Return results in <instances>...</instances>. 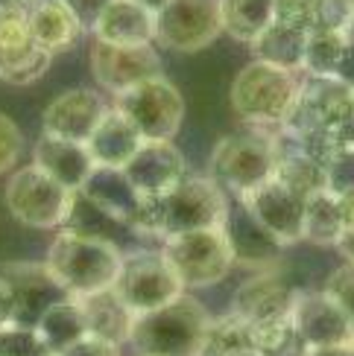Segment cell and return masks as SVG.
<instances>
[{"instance_id": "cell-39", "label": "cell", "mask_w": 354, "mask_h": 356, "mask_svg": "<svg viewBox=\"0 0 354 356\" xmlns=\"http://www.w3.org/2000/svg\"><path fill=\"white\" fill-rule=\"evenodd\" d=\"M21 146H24V138H21L18 123L0 111V175H6L15 164H18Z\"/></svg>"}, {"instance_id": "cell-49", "label": "cell", "mask_w": 354, "mask_h": 356, "mask_svg": "<svg viewBox=\"0 0 354 356\" xmlns=\"http://www.w3.org/2000/svg\"><path fill=\"white\" fill-rule=\"evenodd\" d=\"M135 3H141V6H144V9H150V12H153V15H158V12H161V9H164V6H167V3H170V0H135Z\"/></svg>"}, {"instance_id": "cell-44", "label": "cell", "mask_w": 354, "mask_h": 356, "mask_svg": "<svg viewBox=\"0 0 354 356\" xmlns=\"http://www.w3.org/2000/svg\"><path fill=\"white\" fill-rule=\"evenodd\" d=\"M15 324V292L9 286V280L0 275V330Z\"/></svg>"}, {"instance_id": "cell-41", "label": "cell", "mask_w": 354, "mask_h": 356, "mask_svg": "<svg viewBox=\"0 0 354 356\" xmlns=\"http://www.w3.org/2000/svg\"><path fill=\"white\" fill-rule=\"evenodd\" d=\"M59 356H123V353H121V345L102 342V339H97V336H85L77 345L62 350Z\"/></svg>"}, {"instance_id": "cell-37", "label": "cell", "mask_w": 354, "mask_h": 356, "mask_svg": "<svg viewBox=\"0 0 354 356\" xmlns=\"http://www.w3.org/2000/svg\"><path fill=\"white\" fill-rule=\"evenodd\" d=\"M275 21L302 29V33H314L319 24V0H272Z\"/></svg>"}, {"instance_id": "cell-47", "label": "cell", "mask_w": 354, "mask_h": 356, "mask_svg": "<svg viewBox=\"0 0 354 356\" xmlns=\"http://www.w3.org/2000/svg\"><path fill=\"white\" fill-rule=\"evenodd\" d=\"M299 356H354L351 345H334V348H302Z\"/></svg>"}, {"instance_id": "cell-21", "label": "cell", "mask_w": 354, "mask_h": 356, "mask_svg": "<svg viewBox=\"0 0 354 356\" xmlns=\"http://www.w3.org/2000/svg\"><path fill=\"white\" fill-rule=\"evenodd\" d=\"M33 164L70 193L82 190L97 170V164L85 149V143L53 138V135H41V140L33 149Z\"/></svg>"}, {"instance_id": "cell-51", "label": "cell", "mask_w": 354, "mask_h": 356, "mask_svg": "<svg viewBox=\"0 0 354 356\" xmlns=\"http://www.w3.org/2000/svg\"><path fill=\"white\" fill-rule=\"evenodd\" d=\"M240 356H263V353H258V350H246V353H240Z\"/></svg>"}, {"instance_id": "cell-17", "label": "cell", "mask_w": 354, "mask_h": 356, "mask_svg": "<svg viewBox=\"0 0 354 356\" xmlns=\"http://www.w3.org/2000/svg\"><path fill=\"white\" fill-rule=\"evenodd\" d=\"M293 301H296V289L278 275L275 269L270 272H255L249 280L238 286L231 298V313L243 318L249 327L263 321H275L290 316Z\"/></svg>"}, {"instance_id": "cell-38", "label": "cell", "mask_w": 354, "mask_h": 356, "mask_svg": "<svg viewBox=\"0 0 354 356\" xmlns=\"http://www.w3.org/2000/svg\"><path fill=\"white\" fill-rule=\"evenodd\" d=\"M322 292H325L328 298L346 313V318L354 324V263H343L340 269H334Z\"/></svg>"}, {"instance_id": "cell-11", "label": "cell", "mask_w": 354, "mask_h": 356, "mask_svg": "<svg viewBox=\"0 0 354 356\" xmlns=\"http://www.w3.org/2000/svg\"><path fill=\"white\" fill-rule=\"evenodd\" d=\"M53 56L33 41L26 9L0 6V82L24 88L50 70Z\"/></svg>"}, {"instance_id": "cell-42", "label": "cell", "mask_w": 354, "mask_h": 356, "mask_svg": "<svg viewBox=\"0 0 354 356\" xmlns=\"http://www.w3.org/2000/svg\"><path fill=\"white\" fill-rule=\"evenodd\" d=\"M65 3L70 6V12L77 15L79 24H82L85 29H94L97 18L102 15V9L111 3V0H65Z\"/></svg>"}, {"instance_id": "cell-14", "label": "cell", "mask_w": 354, "mask_h": 356, "mask_svg": "<svg viewBox=\"0 0 354 356\" xmlns=\"http://www.w3.org/2000/svg\"><path fill=\"white\" fill-rule=\"evenodd\" d=\"M290 316L302 348H334L354 342V324L325 292H296Z\"/></svg>"}, {"instance_id": "cell-32", "label": "cell", "mask_w": 354, "mask_h": 356, "mask_svg": "<svg viewBox=\"0 0 354 356\" xmlns=\"http://www.w3.org/2000/svg\"><path fill=\"white\" fill-rule=\"evenodd\" d=\"M62 228L73 231V234H82V236H97V240H106V243H114V245H121L117 243L121 231L132 234L117 219H111L100 204H94L82 190L70 193V204H68V216H65Z\"/></svg>"}, {"instance_id": "cell-24", "label": "cell", "mask_w": 354, "mask_h": 356, "mask_svg": "<svg viewBox=\"0 0 354 356\" xmlns=\"http://www.w3.org/2000/svg\"><path fill=\"white\" fill-rule=\"evenodd\" d=\"M141 143H144V138L138 135V129L114 106H109V111L102 114V120L91 131V138L85 140V149L97 167L123 170L141 149Z\"/></svg>"}, {"instance_id": "cell-46", "label": "cell", "mask_w": 354, "mask_h": 356, "mask_svg": "<svg viewBox=\"0 0 354 356\" xmlns=\"http://www.w3.org/2000/svg\"><path fill=\"white\" fill-rule=\"evenodd\" d=\"M340 213H343V234H354V193L340 196Z\"/></svg>"}, {"instance_id": "cell-28", "label": "cell", "mask_w": 354, "mask_h": 356, "mask_svg": "<svg viewBox=\"0 0 354 356\" xmlns=\"http://www.w3.org/2000/svg\"><path fill=\"white\" fill-rule=\"evenodd\" d=\"M36 330H38V336L44 339V345L53 350V356H59L62 350H68L70 345H77L79 339L88 336L85 316H82L79 301H77V298H62V301L50 304V307L41 313Z\"/></svg>"}, {"instance_id": "cell-2", "label": "cell", "mask_w": 354, "mask_h": 356, "mask_svg": "<svg viewBox=\"0 0 354 356\" xmlns=\"http://www.w3.org/2000/svg\"><path fill=\"white\" fill-rule=\"evenodd\" d=\"M208 321V309L185 292L167 307L138 316L129 345L138 356H202Z\"/></svg>"}, {"instance_id": "cell-26", "label": "cell", "mask_w": 354, "mask_h": 356, "mask_svg": "<svg viewBox=\"0 0 354 356\" xmlns=\"http://www.w3.org/2000/svg\"><path fill=\"white\" fill-rule=\"evenodd\" d=\"M272 140H275L272 178L278 184H284L290 193H296V196H302V199H311L314 193L328 190V167H322L314 158L299 152L282 129L272 135Z\"/></svg>"}, {"instance_id": "cell-19", "label": "cell", "mask_w": 354, "mask_h": 356, "mask_svg": "<svg viewBox=\"0 0 354 356\" xmlns=\"http://www.w3.org/2000/svg\"><path fill=\"white\" fill-rule=\"evenodd\" d=\"M223 231H226V240L231 248V257L234 263L246 266V269H255V272H270L282 263V243L275 236L258 225L252 219V213L238 202V204H229V213L223 222Z\"/></svg>"}, {"instance_id": "cell-27", "label": "cell", "mask_w": 354, "mask_h": 356, "mask_svg": "<svg viewBox=\"0 0 354 356\" xmlns=\"http://www.w3.org/2000/svg\"><path fill=\"white\" fill-rule=\"evenodd\" d=\"M77 301L82 307L88 336H97L102 342H111V345L129 342L138 316L121 301V295L114 289H102V292L85 295V298H77Z\"/></svg>"}, {"instance_id": "cell-48", "label": "cell", "mask_w": 354, "mask_h": 356, "mask_svg": "<svg viewBox=\"0 0 354 356\" xmlns=\"http://www.w3.org/2000/svg\"><path fill=\"white\" fill-rule=\"evenodd\" d=\"M337 248H340V254L346 257V263H354V234H343L340 243H337Z\"/></svg>"}, {"instance_id": "cell-22", "label": "cell", "mask_w": 354, "mask_h": 356, "mask_svg": "<svg viewBox=\"0 0 354 356\" xmlns=\"http://www.w3.org/2000/svg\"><path fill=\"white\" fill-rule=\"evenodd\" d=\"M82 193L94 204H100L111 219H117L123 228L132 234H138L141 225V213H144V196L129 184V178L123 170H106L97 167L94 175L88 178V184Z\"/></svg>"}, {"instance_id": "cell-8", "label": "cell", "mask_w": 354, "mask_h": 356, "mask_svg": "<svg viewBox=\"0 0 354 356\" xmlns=\"http://www.w3.org/2000/svg\"><path fill=\"white\" fill-rule=\"evenodd\" d=\"M114 108L144 140H173L185 120V99L170 79L155 76L114 97Z\"/></svg>"}, {"instance_id": "cell-13", "label": "cell", "mask_w": 354, "mask_h": 356, "mask_svg": "<svg viewBox=\"0 0 354 356\" xmlns=\"http://www.w3.org/2000/svg\"><path fill=\"white\" fill-rule=\"evenodd\" d=\"M91 73H94V82L102 88V91H111L117 97V94H123L146 79L161 76V58H158L153 44L117 47V44L94 41Z\"/></svg>"}, {"instance_id": "cell-4", "label": "cell", "mask_w": 354, "mask_h": 356, "mask_svg": "<svg viewBox=\"0 0 354 356\" xmlns=\"http://www.w3.org/2000/svg\"><path fill=\"white\" fill-rule=\"evenodd\" d=\"M299 79L293 70L267 62H249L231 82V106L243 120L278 129L293 108Z\"/></svg>"}, {"instance_id": "cell-20", "label": "cell", "mask_w": 354, "mask_h": 356, "mask_svg": "<svg viewBox=\"0 0 354 356\" xmlns=\"http://www.w3.org/2000/svg\"><path fill=\"white\" fill-rule=\"evenodd\" d=\"M0 275L15 292V324L21 327H36L44 309L68 298L44 263H9Z\"/></svg>"}, {"instance_id": "cell-6", "label": "cell", "mask_w": 354, "mask_h": 356, "mask_svg": "<svg viewBox=\"0 0 354 356\" xmlns=\"http://www.w3.org/2000/svg\"><path fill=\"white\" fill-rule=\"evenodd\" d=\"M121 301L132 309L135 316L153 313V309L167 307L179 295H185V284L176 275V269L167 263V257L158 251H123V263L117 280L111 286Z\"/></svg>"}, {"instance_id": "cell-16", "label": "cell", "mask_w": 354, "mask_h": 356, "mask_svg": "<svg viewBox=\"0 0 354 356\" xmlns=\"http://www.w3.org/2000/svg\"><path fill=\"white\" fill-rule=\"evenodd\" d=\"M123 172L141 196L158 199L187 175V161L173 146V140H144Z\"/></svg>"}, {"instance_id": "cell-15", "label": "cell", "mask_w": 354, "mask_h": 356, "mask_svg": "<svg viewBox=\"0 0 354 356\" xmlns=\"http://www.w3.org/2000/svg\"><path fill=\"white\" fill-rule=\"evenodd\" d=\"M258 225H263L282 245H293L302 240V222H305V199L290 193L275 178L258 184L252 193L238 199Z\"/></svg>"}, {"instance_id": "cell-53", "label": "cell", "mask_w": 354, "mask_h": 356, "mask_svg": "<svg viewBox=\"0 0 354 356\" xmlns=\"http://www.w3.org/2000/svg\"><path fill=\"white\" fill-rule=\"evenodd\" d=\"M351 353H354V342H351Z\"/></svg>"}, {"instance_id": "cell-7", "label": "cell", "mask_w": 354, "mask_h": 356, "mask_svg": "<svg viewBox=\"0 0 354 356\" xmlns=\"http://www.w3.org/2000/svg\"><path fill=\"white\" fill-rule=\"evenodd\" d=\"M161 254L176 269L185 289L214 286L234 266L223 225L167 236V240H161Z\"/></svg>"}, {"instance_id": "cell-52", "label": "cell", "mask_w": 354, "mask_h": 356, "mask_svg": "<svg viewBox=\"0 0 354 356\" xmlns=\"http://www.w3.org/2000/svg\"><path fill=\"white\" fill-rule=\"evenodd\" d=\"M348 38H354V18H351V26H348Z\"/></svg>"}, {"instance_id": "cell-30", "label": "cell", "mask_w": 354, "mask_h": 356, "mask_svg": "<svg viewBox=\"0 0 354 356\" xmlns=\"http://www.w3.org/2000/svg\"><path fill=\"white\" fill-rule=\"evenodd\" d=\"M305 41H307V33L272 21L258 35V41L252 44L255 62H267V65H275V67H284V70L296 73V70H302Z\"/></svg>"}, {"instance_id": "cell-35", "label": "cell", "mask_w": 354, "mask_h": 356, "mask_svg": "<svg viewBox=\"0 0 354 356\" xmlns=\"http://www.w3.org/2000/svg\"><path fill=\"white\" fill-rule=\"evenodd\" d=\"M252 348L258 353H263V356H299L302 353V342L296 336L293 316L255 324L252 327Z\"/></svg>"}, {"instance_id": "cell-5", "label": "cell", "mask_w": 354, "mask_h": 356, "mask_svg": "<svg viewBox=\"0 0 354 356\" xmlns=\"http://www.w3.org/2000/svg\"><path fill=\"white\" fill-rule=\"evenodd\" d=\"M275 170V140L263 131H240L217 143L211 155V178L234 199L270 181Z\"/></svg>"}, {"instance_id": "cell-12", "label": "cell", "mask_w": 354, "mask_h": 356, "mask_svg": "<svg viewBox=\"0 0 354 356\" xmlns=\"http://www.w3.org/2000/svg\"><path fill=\"white\" fill-rule=\"evenodd\" d=\"M351 94L354 91H348L337 76H307L305 73V79H299L293 108L278 129L290 131V135H302L311 129H334Z\"/></svg>"}, {"instance_id": "cell-31", "label": "cell", "mask_w": 354, "mask_h": 356, "mask_svg": "<svg viewBox=\"0 0 354 356\" xmlns=\"http://www.w3.org/2000/svg\"><path fill=\"white\" fill-rule=\"evenodd\" d=\"M343 236V213L340 196L331 190L314 193L305 199V222H302V240L314 245H337Z\"/></svg>"}, {"instance_id": "cell-34", "label": "cell", "mask_w": 354, "mask_h": 356, "mask_svg": "<svg viewBox=\"0 0 354 356\" xmlns=\"http://www.w3.org/2000/svg\"><path fill=\"white\" fill-rule=\"evenodd\" d=\"M346 44H348V35L334 33V29H314V33H307L302 73H307V76H334L337 67H340Z\"/></svg>"}, {"instance_id": "cell-40", "label": "cell", "mask_w": 354, "mask_h": 356, "mask_svg": "<svg viewBox=\"0 0 354 356\" xmlns=\"http://www.w3.org/2000/svg\"><path fill=\"white\" fill-rule=\"evenodd\" d=\"M328 190L337 196L354 193V149H343L328 164Z\"/></svg>"}, {"instance_id": "cell-3", "label": "cell", "mask_w": 354, "mask_h": 356, "mask_svg": "<svg viewBox=\"0 0 354 356\" xmlns=\"http://www.w3.org/2000/svg\"><path fill=\"white\" fill-rule=\"evenodd\" d=\"M229 213V196L211 175H185L170 193L150 199V234L167 240L176 234L220 228Z\"/></svg>"}, {"instance_id": "cell-9", "label": "cell", "mask_w": 354, "mask_h": 356, "mask_svg": "<svg viewBox=\"0 0 354 356\" xmlns=\"http://www.w3.org/2000/svg\"><path fill=\"white\" fill-rule=\"evenodd\" d=\"M3 202L9 213L26 228L50 231L62 228L70 204V190H65L47 172H41L36 164L18 170L3 190Z\"/></svg>"}, {"instance_id": "cell-10", "label": "cell", "mask_w": 354, "mask_h": 356, "mask_svg": "<svg viewBox=\"0 0 354 356\" xmlns=\"http://www.w3.org/2000/svg\"><path fill=\"white\" fill-rule=\"evenodd\" d=\"M223 33L220 0H170L155 15V41L167 50L197 53Z\"/></svg>"}, {"instance_id": "cell-29", "label": "cell", "mask_w": 354, "mask_h": 356, "mask_svg": "<svg viewBox=\"0 0 354 356\" xmlns=\"http://www.w3.org/2000/svg\"><path fill=\"white\" fill-rule=\"evenodd\" d=\"M275 21L272 0H220V24L223 33L240 44H252Z\"/></svg>"}, {"instance_id": "cell-33", "label": "cell", "mask_w": 354, "mask_h": 356, "mask_svg": "<svg viewBox=\"0 0 354 356\" xmlns=\"http://www.w3.org/2000/svg\"><path fill=\"white\" fill-rule=\"evenodd\" d=\"M252 348V327L238 318L229 309L226 316H217L208 321V330H205V345H202V356H240Z\"/></svg>"}, {"instance_id": "cell-1", "label": "cell", "mask_w": 354, "mask_h": 356, "mask_svg": "<svg viewBox=\"0 0 354 356\" xmlns=\"http://www.w3.org/2000/svg\"><path fill=\"white\" fill-rule=\"evenodd\" d=\"M123 263V248L97 240V236H82L73 231H59L47 248L44 266L50 269L53 280L68 298H85L102 289H111L117 272Z\"/></svg>"}, {"instance_id": "cell-23", "label": "cell", "mask_w": 354, "mask_h": 356, "mask_svg": "<svg viewBox=\"0 0 354 356\" xmlns=\"http://www.w3.org/2000/svg\"><path fill=\"white\" fill-rule=\"evenodd\" d=\"M94 41L117 47H141L155 41V15L135 0H111L94 24Z\"/></svg>"}, {"instance_id": "cell-36", "label": "cell", "mask_w": 354, "mask_h": 356, "mask_svg": "<svg viewBox=\"0 0 354 356\" xmlns=\"http://www.w3.org/2000/svg\"><path fill=\"white\" fill-rule=\"evenodd\" d=\"M0 356H53L36 327L9 324L0 330Z\"/></svg>"}, {"instance_id": "cell-45", "label": "cell", "mask_w": 354, "mask_h": 356, "mask_svg": "<svg viewBox=\"0 0 354 356\" xmlns=\"http://www.w3.org/2000/svg\"><path fill=\"white\" fill-rule=\"evenodd\" d=\"M334 76L340 79L348 91H354V38H348L346 50H343V58H340V67H337Z\"/></svg>"}, {"instance_id": "cell-50", "label": "cell", "mask_w": 354, "mask_h": 356, "mask_svg": "<svg viewBox=\"0 0 354 356\" xmlns=\"http://www.w3.org/2000/svg\"><path fill=\"white\" fill-rule=\"evenodd\" d=\"M33 0H0V6H9V9H29Z\"/></svg>"}, {"instance_id": "cell-18", "label": "cell", "mask_w": 354, "mask_h": 356, "mask_svg": "<svg viewBox=\"0 0 354 356\" xmlns=\"http://www.w3.org/2000/svg\"><path fill=\"white\" fill-rule=\"evenodd\" d=\"M106 111H109L106 99H102L97 91L73 88V91L59 94L50 106L44 108L41 126H44V135L85 143Z\"/></svg>"}, {"instance_id": "cell-43", "label": "cell", "mask_w": 354, "mask_h": 356, "mask_svg": "<svg viewBox=\"0 0 354 356\" xmlns=\"http://www.w3.org/2000/svg\"><path fill=\"white\" fill-rule=\"evenodd\" d=\"M334 131H337V138L343 140L346 149H354V94H351V99H348L346 111L340 114V120H337Z\"/></svg>"}, {"instance_id": "cell-25", "label": "cell", "mask_w": 354, "mask_h": 356, "mask_svg": "<svg viewBox=\"0 0 354 356\" xmlns=\"http://www.w3.org/2000/svg\"><path fill=\"white\" fill-rule=\"evenodd\" d=\"M26 21H29L33 41L50 56L77 47L85 33V26L70 12L65 0H33L26 9Z\"/></svg>"}]
</instances>
